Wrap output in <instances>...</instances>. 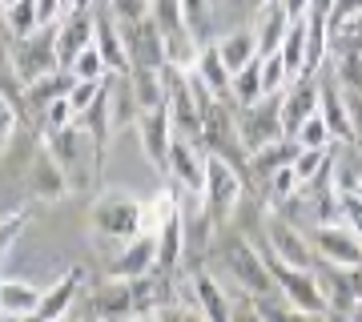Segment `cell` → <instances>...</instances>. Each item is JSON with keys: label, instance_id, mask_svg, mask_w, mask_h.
<instances>
[{"label": "cell", "instance_id": "cell-1", "mask_svg": "<svg viewBox=\"0 0 362 322\" xmlns=\"http://www.w3.org/2000/svg\"><path fill=\"white\" fill-rule=\"evenodd\" d=\"M45 145H49L52 157L61 161V169H65L69 190L73 193H89L93 185L101 181L105 157L97 154L93 137L81 125H69V129H61V133H45Z\"/></svg>", "mask_w": 362, "mask_h": 322}, {"label": "cell", "instance_id": "cell-2", "mask_svg": "<svg viewBox=\"0 0 362 322\" xmlns=\"http://www.w3.org/2000/svg\"><path fill=\"white\" fill-rule=\"evenodd\" d=\"M89 226L97 242L125 246L137 234H145V202L125 190H109L89 206Z\"/></svg>", "mask_w": 362, "mask_h": 322}, {"label": "cell", "instance_id": "cell-3", "mask_svg": "<svg viewBox=\"0 0 362 322\" xmlns=\"http://www.w3.org/2000/svg\"><path fill=\"white\" fill-rule=\"evenodd\" d=\"M202 209L214 226H226V222L238 214L242 197H246V185H242V169L230 166L226 157L206 154V181H202Z\"/></svg>", "mask_w": 362, "mask_h": 322}, {"label": "cell", "instance_id": "cell-4", "mask_svg": "<svg viewBox=\"0 0 362 322\" xmlns=\"http://www.w3.org/2000/svg\"><path fill=\"white\" fill-rule=\"evenodd\" d=\"M221 266L226 274L233 278V286L242 290V298H274V278H270V266H266V254H262L254 242L246 238H230L221 246Z\"/></svg>", "mask_w": 362, "mask_h": 322}, {"label": "cell", "instance_id": "cell-5", "mask_svg": "<svg viewBox=\"0 0 362 322\" xmlns=\"http://www.w3.org/2000/svg\"><path fill=\"white\" fill-rule=\"evenodd\" d=\"M262 254H266V250H262ZM266 266H270L274 290L282 294L286 306L302 310V314H330V310H326L322 290H318V278H314V270L286 266V262H278V258H270V254H266Z\"/></svg>", "mask_w": 362, "mask_h": 322}, {"label": "cell", "instance_id": "cell-6", "mask_svg": "<svg viewBox=\"0 0 362 322\" xmlns=\"http://www.w3.org/2000/svg\"><path fill=\"white\" fill-rule=\"evenodd\" d=\"M202 145H206V154L226 157L230 166H242V157H246V145H242V133H238V117L218 97L202 109Z\"/></svg>", "mask_w": 362, "mask_h": 322}, {"label": "cell", "instance_id": "cell-7", "mask_svg": "<svg viewBox=\"0 0 362 322\" xmlns=\"http://www.w3.org/2000/svg\"><path fill=\"white\" fill-rule=\"evenodd\" d=\"M238 133H242V145H246V157L266 149V145L282 142V93L278 97H262L258 105H246L238 109Z\"/></svg>", "mask_w": 362, "mask_h": 322}, {"label": "cell", "instance_id": "cell-8", "mask_svg": "<svg viewBox=\"0 0 362 322\" xmlns=\"http://www.w3.org/2000/svg\"><path fill=\"white\" fill-rule=\"evenodd\" d=\"M8 49H13V64H16V77H21V85L45 77V73H52V69H61V61H57V25L37 28L33 37L13 40Z\"/></svg>", "mask_w": 362, "mask_h": 322}, {"label": "cell", "instance_id": "cell-9", "mask_svg": "<svg viewBox=\"0 0 362 322\" xmlns=\"http://www.w3.org/2000/svg\"><path fill=\"white\" fill-rule=\"evenodd\" d=\"M310 250H314V262H326V266H362V238L350 234L342 222H322V226H310Z\"/></svg>", "mask_w": 362, "mask_h": 322}, {"label": "cell", "instance_id": "cell-10", "mask_svg": "<svg viewBox=\"0 0 362 322\" xmlns=\"http://www.w3.org/2000/svg\"><path fill=\"white\" fill-rule=\"evenodd\" d=\"M266 254L278 258V262H286V266H298V270H314L310 238L298 230L294 222H286V218L266 222Z\"/></svg>", "mask_w": 362, "mask_h": 322}, {"label": "cell", "instance_id": "cell-11", "mask_svg": "<svg viewBox=\"0 0 362 322\" xmlns=\"http://www.w3.org/2000/svg\"><path fill=\"white\" fill-rule=\"evenodd\" d=\"M28 193L37 197V202H65L69 193V178L65 169H61V161L52 157V149L45 142L33 149V161H28V178H25Z\"/></svg>", "mask_w": 362, "mask_h": 322}, {"label": "cell", "instance_id": "cell-12", "mask_svg": "<svg viewBox=\"0 0 362 322\" xmlns=\"http://www.w3.org/2000/svg\"><path fill=\"white\" fill-rule=\"evenodd\" d=\"M165 178H169V190L202 193V181H206V154H202L194 142L173 137V145H169V161H165Z\"/></svg>", "mask_w": 362, "mask_h": 322}, {"label": "cell", "instance_id": "cell-13", "mask_svg": "<svg viewBox=\"0 0 362 322\" xmlns=\"http://www.w3.org/2000/svg\"><path fill=\"white\" fill-rule=\"evenodd\" d=\"M93 45L109 64V77H129V52H125V37L117 16L109 13V4H93Z\"/></svg>", "mask_w": 362, "mask_h": 322}, {"label": "cell", "instance_id": "cell-14", "mask_svg": "<svg viewBox=\"0 0 362 322\" xmlns=\"http://www.w3.org/2000/svg\"><path fill=\"white\" fill-rule=\"evenodd\" d=\"M137 137H141V149L149 157V166L157 173H165V161H169V145H173V121H169V109L157 105V109H145L137 117Z\"/></svg>", "mask_w": 362, "mask_h": 322}, {"label": "cell", "instance_id": "cell-15", "mask_svg": "<svg viewBox=\"0 0 362 322\" xmlns=\"http://www.w3.org/2000/svg\"><path fill=\"white\" fill-rule=\"evenodd\" d=\"M318 117L326 121L330 137L342 145H354V125H350V109H346V97L338 89L334 73H318Z\"/></svg>", "mask_w": 362, "mask_h": 322}, {"label": "cell", "instance_id": "cell-16", "mask_svg": "<svg viewBox=\"0 0 362 322\" xmlns=\"http://www.w3.org/2000/svg\"><path fill=\"white\" fill-rule=\"evenodd\" d=\"M153 270H157L153 234H137V238L121 246V254L109 262V278H117V282H137V278H145V274H153Z\"/></svg>", "mask_w": 362, "mask_h": 322}, {"label": "cell", "instance_id": "cell-17", "mask_svg": "<svg viewBox=\"0 0 362 322\" xmlns=\"http://www.w3.org/2000/svg\"><path fill=\"white\" fill-rule=\"evenodd\" d=\"M93 45V8H73V13L57 25V61L61 69L77 61V52Z\"/></svg>", "mask_w": 362, "mask_h": 322}, {"label": "cell", "instance_id": "cell-18", "mask_svg": "<svg viewBox=\"0 0 362 322\" xmlns=\"http://www.w3.org/2000/svg\"><path fill=\"white\" fill-rule=\"evenodd\" d=\"M314 113H318V77L290 81L286 93H282V129H286V137Z\"/></svg>", "mask_w": 362, "mask_h": 322}, {"label": "cell", "instance_id": "cell-19", "mask_svg": "<svg viewBox=\"0 0 362 322\" xmlns=\"http://www.w3.org/2000/svg\"><path fill=\"white\" fill-rule=\"evenodd\" d=\"M290 13H286L282 0H262L258 4V16H254V37H258V57H270V52H278V45L286 40V33H290Z\"/></svg>", "mask_w": 362, "mask_h": 322}, {"label": "cell", "instance_id": "cell-20", "mask_svg": "<svg viewBox=\"0 0 362 322\" xmlns=\"http://www.w3.org/2000/svg\"><path fill=\"white\" fill-rule=\"evenodd\" d=\"M189 290H194V310H197L206 322H230L233 298L221 290V282H218L209 270H194V278H189Z\"/></svg>", "mask_w": 362, "mask_h": 322}, {"label": "cell", "instance_id": "cell-21", "mask_svg": "<svg viewBox=\"0 0 362 322\" xmlns=\"http://www.w3.org/2000/svg\"><path fill=\"white\" fill-rule=\"evenodd\" d=\"M77 286H81V270H69L61 282H52L40 298V310L33 314V322H65L69 306L77 302Z\"/></svg>", "mask_w": 362, "mask_h": 322}, {"label": "cell", "instance_id": "cell-22", "mask_svg": "<svg viewBox=\"0 0 362 322\" xmlns=\"http://www.w3.org/2000/svg\"><path fill=\"white\" fill-rule=\"evenodd\" d=\"M73 73L69 69H52V73H45V77H37V81H28L25 85V105L33 109V113H45L57 97H65L69 89H73Z\"/></svg>", "mask_w": 362, "mask_h": 322}, {"label": "cell", "instance_id": "cell-23", "mask_svg": "<svg viewBox=\"0 0 362 322\" xmlns=\"http://www.w3.org/2000/svg\"><path fill=\"white\" fill-rule=\"evenodd\" d=\"M194 77L206 85L218 101H226L230 97V81H233V73L221 64V57H218V45L209 40V45H202V52H197V61H194Z\"/></svg>", "mask_w": 362, "mask_h": 322}, {"label": "cell", "instance_id": "cell-24", "mask_svg": "<svg viewBox=\"0 0 362 322\" xmlns=\"http://www.w3.org/2000/svg\"><path fill=\"white\" fill-rule=\"evenodd\" d=\"M218 57L221 64L230 69V73H242L250 61H258V37H254V28H233L226 37L218 40Z\"/></svg>", "mask_w": 362, "mask_h": 322}, {"label": "cell", "instance_id": "cell-25", "mask_svg": "<svg viewBox=\"0 0 362 322\" xmlns=\"http://www.w3.org/2000/svg\"><path fill=\"white\" fill-rule=\"evenodd\" d=\"M298 157V145H294V137H282V142H274V145H266V149H258V154H250L246 157V166H250V173L266 185V181L278 173L282 166H290Z\"/></svg>", "mask_w": 362, "mask_h": 322}, {"label": "cell", "instance_id": "cell-26", "mask_svg": "<svg viewBox=\"0 0 362 322\" xmlns=\"http://www.w3.org/2000/svg\"><path fill=\"white\" fill-rule=\"evenodd\" d=\"M40 298H45V290L33 286V282H16V278L0 282V310H4V314L33 318V314L40 310Z\"/></svg>", "mask_w": 362, "mask_h": 322}, {"label": "cell", "instance_id": "cell-27", "mask_svg": "<svg viewBox=\"0 0 362 322\" xmlns=\"http://www.w3.org/2000/svg\"><path fill=\"white\" fill-rule=\"evenodd\" d=\"M129 89L141 113L157 109V105H165V73H157V69H129Z\"/></svg>", "mask_w": 362, "mask_h": 322}, {"label": "cell", "instance_id": "cell-28", "mask_svg": "<svg viewBox=\"0 0 362 322\" xmlns=\"http://www.w3.org/2000/svg\"><path fill=\"white\" fill-rule=\"evenodd\" d=\"M230 97H233V105H238V109H246V105H258L262 97H266V89H262V61H250L242 73H233Z\"/></svg>", "mask_w": 362, "mask_h": 322}, {"label": "cell", "instance_id": "cell-29", "mask_svg": "<svg viewBox=\"0 0 362 322\" xmlns=\"http://www.w3.org/2000/svg\"><path fill=\"white\" fill-rule=\"evenodd\" d=\"M40 25V16H37V0H16V4H8V16H4V33L13 40L21 37H33Z\"/></svg>", "mask_w": 362, "mask_h": 322}, {"label": "cell", "instance_id": "cell-30", "mask_svg": "<svg viewBox=\"0 0 362 322\" xmlns=\"http://www.w3.org/2000/svg\"><path fill=\"white\" fill-rule=\"evenodd\" d=\"M278 57L286 61V69H290V77H302V64H306V21H294L290 25V33H286V40L278 45Z\"/></svg>", "mask_w": 362, "mask_h": 322}, {"label": "cell", "instance_id": "cell-31", "mask_svg": "<svg viewBox=\"0 0 362 322\" xmlns=\"http://www.w3.org/2000/svg\"><path fill=\"white\" fill-rule=\"evenodd\" d=\"M290 137H294L298 149H330V145H334L330 129H326V121H322L318 113L306 117V121H302V125H298L294 133H290Z\"/></svg>", "mask_w": 362, "mask_h": 322}, {"label": "cell", "instance_id": "cell-32", "mask_svg": "<svg viewBox=\"0 0 362 322\" xmlns=\"http://www.w3.org/2000/svg\"><path fill=\"white\" fill-rule=\"evenodd\" d=\"M262 61V89H266V97H278V93H286V85H290V69H286V61L278 57V52H270V57H258Z\"/></svg>", "mask_w": 362, "mask_h": 322}, {"label": "cell", "instance_id": "cell-33", "mask_svg": "<svg viewBox=\"0 0 362 322\" xmlns=\"http://www.w3.org/2000/svg\"><path fill=\"white\" fill-rule=\"evenodd\" d=\"M69 73L77 81H105L109 77V64H105V57L97 52V45H89L85 52H77V61L69 64Z\"/></svg>", "mask_w": 362, "mask_h": 322}, {"label": "cell", "instance_id": "cell-34", "mask_svg": "<svg viewBox=\"0 0 362 322\" xmlns=\"http://www.w3.org/2000/svg\"><path fill=\"white\" fill-rule=\"evenodd\" d=\"M40 121H45V133H61V129L77 125V113H73V105H69V93L65 97H57V101L40 113Z\"/></svg>", "mask_w": 362, "mask_h": 322}, {"label": "cell", "instance_id": "cell-35", "mask_svg": "<svg viewBox=\"0 0 362 322\" xmlns=\"http://www.w3.org/2000/svg\"><path fill=\"white\" fill-rule=\"evenodd\" d=\"M105 81H109V77H105ZM105 81H73V89H69V105H73V113H77V117L89 113V105L101 97Z\"/></svg>", "mask_w": 362, "mask_h": 322}, {"label": "cell", "instance_id": "cell-36", "mask_svg": "<svg viewBox=\"0 0 362 322\" xmlns=\"http://www.w3.org/2000/svg\"><path fill=\"white\" fill-rule=\"evenodd\" d=\"M358 16H362V0H334V8H330V16H326L330 37H338L342 28H350Z\"/></svg>", "mask_w": 362, "mask_h": 322}, {"label": "cell", "instance_id": "cell-37", "mask_svg": "<svg viewBox=\"0 0 362 322\" xmlns=\"http://www.w3.org/2000/svg\"><path fill=\"white\" fill-rule=\"evenodd\" d=\"M16 125H21V117H16V101L0 93V154H4L8 142L16 137Z\"/></svg>", "mask_w": 362, "mask_h": 322}, {"label": "cell", "instance_id": "cell-38", "mask_svg": "<svg viewBox=\"0 0 362 322\" xmlns=\"http://www.w3.org/2000/svg\"><path fill=\"white\" fill-rule=\"evenodd\" d=\"M230 322H266V314L258 310V302L254 298H238L230 310Z\"/></svg>", "mask_w": 362, "mask_h": 322}, {"label": "cell", "instance_id": "cell-39", "mask_svg": "<svg viewBox=\"0 0 362 322\" xmlns=\"http://www.w3.org/2000/svg\"><path fill=\"white\" fill-rule=\"evenodd\" d=\"M37 16H40V25H61L69 13L61 0H37Z\"/></svg>", "mask_w": 362, "mask_h": 322}, {"label": "cell", "instance_id": "cell-40", "mask_svg": "<svg viewBox=\"0 0 362 322\" xmlns=\"http://www.w3.org/2000/svg\"><path fill=\"white\" fill-rule=\"evenodd\" d=\"M350 109V125H354V145H362V89L358 93H342Z\"/></svg>", "mask_w": 362, "mask_h": 322}, {"label": "cell", "instance_id": "cell-41", "mask_svg": "<svg viewBox=\"0 0 362 322\" xmlns=\"http://www.w3.org/2000/svg\"><path fill=\"white\" fill-rule=\"evenodd\" d=\"M177 322H206V318H202L197 310H181V318H177Z\"/></svg>", "mask_w": 362, "mask_h": 322}, {"label": "cell", "instance_id": "cell-42", "mask_svg": "<svg viewBox=\"0 0 362 322\" xmlns=\"http://www.w3.org/2000/svg\"><path fill=\"white\" fill-rule=\"evenodd\" d=\"M4 16H8V4L0 0V33H4Z\"/></svg>", "mask_w": 362, "mask_h": 322}, {"label": "cell", "instance_id": "cell-43", "mask_svg": "<svg viewBox=\"0 0 362 322\" xmlns=\"http://www.w3.org/2000/svg\"><path fill=\"white\" fill-rule=\"evenodd\" d=\"M4 4H16V0H4Z\"/></svg>", "mask_w": 362, "mask_h": 322}]
</instances>
